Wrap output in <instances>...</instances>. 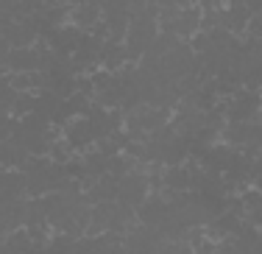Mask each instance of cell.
Segmentation results:
<instances>
[{"instance_id":"obj_2","label":"cell","mask_w":262,"mask_h":254,"mask_svg":"<svg viewBox=\"0 0 262 254\" xmlns=\"http://www.w3.org/2000/svg\"><path fill=\"white\" fill-rule=\"evenodd\" d=\"M103 20V9L98 3H92V0H84L81 6H73V14H70V23L73 26H78L81 31H90L95 23Z\"/></svg>"},{"instance_id":"obj_1","label":"cell","mask_w":262,"mask_h":254,"mask_svg":"<svg viewBox=\"0 0 262 254\" xmlns=\"http://www.w3.org/2000/svg\"><path fill=\"white\" fill-rule=\"evenodd\" d=\"M3 67L9 73H34L39 70V53H36V48H11Z\"/></svg>"},{"instance_id":"obj_3","label":"cell","mask_w":262,"mask_h":254,"mask_svg":"<svg viewBox=\"0 0 262 254\" xmlns=\"http://www.w3.org/2000/svg\"><path fill=\"white\" fill-rule=\"evenodd\" d=\"M36 95H39V92H20V98H17V103H14V109H11V117L23 120L26 115L36 112Z\"/></svg>"},{"instance_id":"obj_4","label":"cell","mask_w":262,"mask_h":254,"mask_svg":"<svg viewBox=\"0 0 262 254\" xmlns=\"http://www.w3.org/2000/svg\"><path fill=\"white\" fill-rule=\"evenodd\" d=\"M11 87H14L17 92H34L31 73H11Z\"/></svg>"},{"instance_id":"obj_5","label":"cell","mask_w":262,"mask_h":254,"mask_svg":"<svg viewBox=\"0 0 262 254\" xmlns=\"http://www.w3.org/2000/svg\"><path fill=\"white\" fill-rule=\"evenodd\" d=\"M246 36H254V39H262V14H251L246 28Z\"/></svg>"}]
</instances>
